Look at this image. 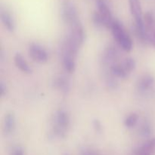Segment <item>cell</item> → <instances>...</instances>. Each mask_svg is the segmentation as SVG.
<instances>
[{
	"instance_id": "cell-1",
	"label": "cell",
	"mask_w": 155,
	"mask_h": 155,
	"mask_svg": "<svg viewBox=\"0 0 155 155\" xmlns=\"http://www.w3.org/2000/svg\"><path fill=\"white\" fill-rule=\"evenodd\" d=\"M69 126V115L65 110H59L56 114L55 122L52 130L53 135L60 138L65 137V133Z\"/></svg>"
},
{
	"instance_id": "cell-2",
	"label": "cell",
	"mask_w": 155,
	"mask_h": 155,
	"mask_svg": "<svg viewBox=\"0 0 155 155\" xmlns=\"http://www.w3.org/2000/svg\"><path fill=\"white\" fill-rule=\"evenodd\" d=\"M62 18L64 21L71 27L79 21L76 7L71 2L65 1L62 6Z\"/></svg>"
},
{
	"instance_id": "cell-3",
	"label": "cell",
	"mask_w": 155,
	"mask_h": 155,
	"mask_svg": "<svg viewBox=\"0 0 155 155\" xmlns=\"http://www.w3.org/2000/svg\"><path fill=\"white\" fill-rule=\"evenodd\" d=\"M29 55L38 63L43 64L48 61V55L47 51L41 45L36 43H31L28 48Z\"/></svg>"
},
{
	"instance_id": "cell-4",
	"label": "cell",
	"mask_w": 155,
	"mask_h": 155,
	"mask_svg": "<svg viewBox=\"0 0 155 155\" xmlns=\"http://www.w3.org/2000/svg\"><path fill=\"white\" fill-rule=\"evenodd\" d=\"M96 5L98 8V12L102 17L104 22V27L106 28L111 29L112 24H113L114 20L113 19L111 12L109 8L108 5L106 4L104 0H97Z\"/></svg>"
},
{
	"instance_id": "cell-5",
	"label": "cell",
	"mask_w": 155,
	"mask_h": 155,
	"mask_svg": "<svg viewBox=\"0 0 155 155\" xmlns=\"http://www.w3.org/2000/svg\"><path fill=\"white\" fill-rule=\"evenodd\" d=\"M69 35L78 42L79 45H83V42H85L86 35H85L84 29L82 24H80V21L71 26V32Z\"/></svg>"
},
{
	"instance_id": "cell-6",
	"label": "cell",
	"mask_w": 155,
	"mask_h": 155,
	"mask_svg": "<svg viewBox=\"0 0 155 155\" xmlns=\"http://www.w3.org/2000/svg\"><path fill=\"white\" fill-rule=\"evenodd\" d=\"M155 154V139H151L139 147L135 151V155H154Z\"/></svg>"
},
{
	"instance_id": "cell-7",
	"label": "cell",
	"mask_w": 155,
	"mask_h": 155,
	"mask_svg": "<svg viewBox=\"0 0 155 155\" xmlns=\"http://www.w3.org/2000/svg\"><path fill=\"white\" fill-rule=\"evenodd\" d=\"M15 128V116L14 113L9 112L5 117L3 130L6 135H8L14 131Z\"/></svg>"
},
{
	"instance_id": "cell-8",
	"label": "cell",
	"mask_w": 155,
	"mask_h": 155,
	"mask_svg": "<svg viewBox=\"0 0 155 155\" xmlns=\"http://www.w3.org/2000/svg\"><path fill=\"white\" fill-rule=\"evenodd\" d=\"M0 18L7 30L9 32H13L15 30V22L12 15L6 11H2L0 13Z\"/></svg>"
},
{
	"instance_id": "cell-9",
	"label": "cell",
	"mask_w": 155,
	"mask_h": 155,
	"mask_svg": "<svg viewBox=\"0 0 155 155\" xmlns=\"http://www.w3.org/2000/svg\"><path fill=\"white\" fill-rule=\"evenodd\" d=\"M15 64L18 68H19L22 72L25 74H30L32 72L31 68L28 65L27 62L24 58L22 55L19 53H17L15 56Z\"/></svg>"
},
{
	"instance_id": "cell-10",
	"label": "cell",
	"mask_w": 155,
	"mask_h": 155,
	"mask_svg": "<svg viewBox=\"0 0 155 155\" xmlns=\"http://www.w3.org/2000/svg\"><path fill=\"white\" fill-rule=\"evenodd\" d=\"M154 84V79L151 76L146 75L142 77L138 83V88L140 91H147L151 89Z\"/></svg>"
},
{
	"instance_id": "cell-11",
	"label": "cell",
	"mask_w": 155,
	"mask_h": 155,
	"mask_svg": "<svg viewBox=\"0 0 155 155\" xmlns=\"http://www.w3.org/2000/svg\"><path fill=\"white\" fill-rule=\"evenodd\" d=\"M55 86L63 93H68L70 89L71 83H70L69 80L66 77L61 76L55 80Z\"/></svg>"
},
{
	"instance_id": "cell-12",
	"label": "cell",
	"mask_w": 155,
	"mask_h": 155,
	"mask_svg": "<svg viewBox=\"0 0 155 155\" xmlns=\"http://www.w3.org/2000/svg\"><path fill=\"white\" fill-rule=\"evenodd\" d=\"M144 24L148 33H151L155 30V19L151 12H147L143 16Z\"/></svg>"
},
{
	"instance_id": "cell-13",
	"label": "cell",
	"mask_w": 155,
	"mask_h": 155,
	"mask_svg": "<svg viewBox=\"0 0 155 155\" xmlns=\"http://www.w3.org/2000/svg\"><path fill=\"white\" fill-rule=\"evenodd\" d=\"M117 43L119 44L120 46L122 48L123 50L125 51H130L133 48V41H132L131 38L130 37L127 33H125L119 40L117 41Z\"/></svg>"
},
{
	"instance_id": "cell-14",
	"label": "cell",
	"mask_w": 155,
	"mask_h": 155,
	"mask_svg": "<svg viewBox=\"0 0 155 155\" xmlns=\"http://www.w3.org/2000/svg\"><path fill=\"white\" fill-rule=\"evenodd\" d=\"M63 64L65 71H68V73L71 74L74 73L75 71L76 64L74 58L71 57L69 55H64L63 56Z\"/></svg>"
},
{
	"instance_id": "cell-15",
	"label": "cell",
	"mask_w": 155,
	"mask_h": 155,
	"mask_svg": "<svg viewBox=\"0 0 155 155\" xmlns=\"http://www.w3.org/2000/svg\"><path fill=\"white\" fill-rule=\"evenodd\" d=\"M111 74L115 77H120V78H127L129 74L124 69V66L120 64H114L110 68Z\"/></svg>"
},
{
	"instance_id": "cell-16",
	"label": "cell",
	"mask_w": 155,
	"mask_h": 155,
	"mask_svg": "<svg viewBox=\"0 0 155 155\" xmlns=\"http://www.w3.org/2000/svg\"><path fill=\"white\" fill-rule=\"evenodd\" d=\"M117 55V51L115 49L114 47L110 46L104 51V60L107 63L113 61L114 59L116 58Z\"/></svg>"
},
{
	"instance_id": "cell-17",
	"label": "cell",
	"mask_w": 155,
	"mask_h": 155,
	"mask_svg": "<svg viewBox=\"0 0 155 155\" xmlns=\"http://www.w3.org/2000/svg\"><path fill=\"white\" fill-rule=\"evenodd\" d=\"M138 119H139V116H138L137 114L133 113L130 115H129L127 118L124 120V125L125 127H127V128H133V127H135L137 123Z\"/></svg>"
},
{
	"instance_id": "cell-18",
	"label": "cell",
	"mask_w": 155,
	"mask_h": 155,
	"mask_svg": "<svg viewBox=\"0 0 155 155\" xmlns=\"http://www.w3.org/2000/svg\"><path fill=\"white\" fill-rule=\"evenodd\" d=\"M123 66H124L126 71L130 74V73L133 72L135 70V68H136V61H135L134 59L132 58H128L125 59L124 64H123Z\"/></svg>"
},
{
	"instance_id": "cell-19",
	"label": "cell",
	"mask_w": 155,
	"mask_h": 155,
	"mask_svg": "<svg viewBox=\"0 0 155 155\" xmlns=\"http://www.w3.org/2000/svg\"><path fill=\"white\" fill-rule=\"evenodd\" d=\"M92 21H93L94 24L96 27L101 28V27H104V20H103L102 17L101 16V15L98 12L94 13L93 17H92Z\"/></svg>"
},
{
	"instance_id": "cell-20",
	"label": "cell",
	"mask_w": 155,
	"mask_h": 155,
	"mask_svg": "<svg viewBox=\"0 0 155 155\" xmlns=\"http://www.w3.org/2000/svg\"><path fill=\"white\" fill-rule=\"evenodd\" d=\"M151 130L150 124L148 122H144L140 128V134L144 137H148L151 135Z\"/></svg>"
},
{
	"instance_id": "cell-21",
	"label": "cell",
	"mask_w": 155,
	"mask_h": 155,
	"mask_svg": "<svg viewBox=\"0 0 155 155\" xmlns=\"http://www.w3.org/2000/svg\"><path fill=\"white\" fill-rule=\"evenodd\" d=\"M92 124H93V127L95 131L98 132V133H101V131H102V125H101V122L98 120H94Z\"/></svg>"
},
{
	"instance_id": "cell-22",
	"label": "cell",
	"mask_w": 155,
	"mask_h": 155,
	"mask_svg": "<svg viewBox=\"0 0 155 155\" xmlns=\"http://www.w3.org/2000/svg\"><path fill=\"white\" fill-rule=\"evenodd\" d=\"M6 93H7V88H6L5 83L1 81L0 82V94L2 96H4L5 95H6Z\"/></svg>"
},
{
	"instance_id": "cell-23",
	"label": "cell",
	"mask_w": 155,
	"mask_h": 155,
	"mask_svg": "<svg viewBox=\"0 0 155 155\" xmlns=\"http://www.w3.org/2000/svg\"><path fill=\"white\" fill-rule=\"evenodd\" d=\"M14 155H24V151L22 150V148H16V150L14 152Z\"/></svg>"
},
{
	"instance_id": "cell-24",
	"label": "cell",
	"mask_w": 155,
	"mask_h": 155,
	"mask_svg": "<svg viewBox=\"0 0 155 155\" xmlns=\"http://www.w3.org/2000/svg\"><path fill=\"white\" fill-rule=\"evenodd\" d=\"M149 42H151V44H152L153 45H154V47L155 48V39H151L149 40Z\"/></svg>"
},
{
	"instance_id": "cell-25",
	"label": "cell",
	"mask_w": 155,
	"mask_h": 155,
	"mask_svg": "<svg viewBox=\"0 0 155 155\" xmlns=\"http://www.w3.org/2000/svg\"><path fill=\"white\" fill-rule=\"evenodd\" d=\"M64 155H68V154H64Z\"/></svg>"
}]
</instances>
